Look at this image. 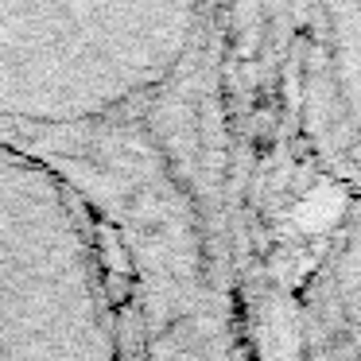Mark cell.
<instances>
[{
	"label": "cell",
	"instance_id": "7a4b0ae2",
	"mask_svg": "<svg viewBox=\"0 0 361 361\" xmlns=\"http://www.w3.org/2000/svg\"><path fill=\"white\" fill-rule=\"evenodd\" d=\"M299 361H361V195L334 221L299 299Z\"/></svg>",
	"mask_w": 361,
	"mask_h": 361
},
{
	"label": "cell",
	"instance_id": "6da1fadb",
	"mask_svg": "<svg viewBox=\"0 0 361 361\" xmlns=\"http://www.w3.org/2000/svg\"><path fill=\"white\" fill-rule=\"evenodd\" d=\"M109 257L71 183L0 148V361H140Z\"/></svg>",
	"mask_w": 361,
	"mask_h": 361
}]
</instances>
